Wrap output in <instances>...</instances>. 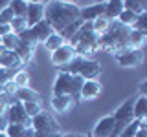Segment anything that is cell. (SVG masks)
Segmentation results:
<instances>
[{
	"mask_svg": "<svg viewBox=\"0 0 147 137\" xmlns=\"http://www.w3.org/2000/svg\"><path fill=\"white\" fill-rule=\"evenodd\" d=\"M81 18V7L74 2H61L52 0L44 4V20L52 26L55 33L61 35L68 26Z\"/></svg>",
	"mask_w": 147,
	"mask_h": 137,
	"instance_id": "6da1fadb",
	"label": "cell"
},
{
	"mask_svg": "<svg viewBox=\"0 0 147 137\" xmlns=\"http://www.w3.org/2000/svg\"><path fill=\"white\" fill-rule=\"evenodd\" d=\"M129 35H131V27L119 24L118 20H112L107 33L98 39V51H107L112 55L125 51L129 49Z\"/></svg>",
	"mask_w": 147,
	"mask_h": 137,
	"instance_id": "7a4b0ae2",
	"label": "cell"
},
{
	"mask_svg": "<svg viewBox=\"0 0 147 137\" xmlns=\"http://www.w3.org/2000/svg\"><path fill=\"white\" fill-rule=\"evenodd\" d=\"M31 128L39 134H61V126H59L57 119L53 117V113L46 112V110H42L31 119Z\"/></svg>",
	"mask_w": 147,
	"mask_h": 137,
	"instance_id": "3957f363",
	"label": "cell"
},
{
	"mask_svg": "<svg viewBox=\"0 0 147 137\" xmlns=\"http://www.w3.org/2000/svg\"><path fill=\"white\" fill-rule=\"evenodd\" d=\"M101 64L92 59H83L79 57V64H77V75H81L85 80H98L101 75Z\"/></svg>",
	"mask_w": 147,
	"mask_h": 137,
	"instance_id": "277c9868",
	"label": "cell"
},
{
	"mask_svg": "<svg viewBox=\"0 0 147 137\" xmlns=\"http://www.w3.org/2000/svg\"><path fill=\"white\" fill-rule=\"evenodd\" d=\"M7 121L9 124H18V126H24V128H31V117L28 115L24 112V106H22V102H17L11 104V106L7 108Z\"/></svg>",
	"mask_w": 147,
	"mask_h": 137,
	"instance_id": "5b68a950",
	"label": "cell"
},
{
	"mask_svg": "<svg viewBox=\"0 0 147 137\" xmlns=\"http://www.w3.org/2000/svg\"><path fill=\"white\" fill-rule=\"evenodd\" d=\"M116 62L121 68H136L144 62V51L142 49H125L116 55Z\"/></svg>",
	"mask_w": 147,
	"mask_h": 137,
	"instance_id": "8992f818",
	"label": "cell"
},
{
	"mask_svg": "<svg viewBox=\"0 0 147 137\" xmlns=\"http://www.w3.org/2000/svg\"><path fill=\"white\" fill-rule=\"evenodd\" d=\"M74 93V75L66 71H59L57 79L53 82V95H68L72 97Z\"/></svg>",
	"mask_w": 147,
	"mask_h": 137,
	"instance_id": "52a82bcc",
	"label": "cell"
},
{
	"mask_svg": "<svg viewBox=\"0 0 147 137\" xmlns=\"http://www.w3.org/2000/svg\"><path fill=\"white\" fill-rule=\"evenodd\" d=\"M76 57H77L76 49H74L70 44H64V46H61V48L57 49V51L52 53V62L55 64V66H59V68H64L66 64H70Z\"/></svg>",
	"mask_w": 147,
	"mask_h": 137,
	"instance_id": "ba28073f",
	"label": "cell"
},
{
	"mask_svg": "<svg viewBox=\"0 0 147 137\" xmlns=\"http://www.w3.org/2000/svg\"><path fill=\"white\" fill-rule=\"evenodd\" d=\"M24 18H26L28 27H33L40 20H44V4L42 2H28V9H26Z\"/></svg>",
	"mask_w": 147,
	"mask_h": 137,
	"instance_id": "9c48e42d",
	"label": "cell"
},
{
	"mask_svg": "<svg viewBox=\"0 0 147 137\" xmlns=\"http://www.w3.org/2000/svg\"><path fill=\"white\" fill-rule=\"evenodd\" d=\"M22 66V61L18 59V55L15 51H7L0 46V68H6L11 71H18Z\"/></svg>",
	"mask_w": 147,
	"mask_h": 137,
	"instance_id": "30bf717a",
	"label": "cell"
},
{
	"mask_svg": "<svg viewBox=\"0 0 147 137\" xmlns=\"http://www.w3.org/2000/svg\"><path fill=\"white\" fill-rule=\"evenodd\" d=\"M103 91V86H101L99 80H85L81 86V93L79 99L83 100H96Z\"/></svg>",
	"mask_w": 147,
	"mask_h": 137,
	"instance_id": "8fae6325",
	"label": "cell"
},
{
	"mask_svg": "<svg viewBox=\"0 0 147 137\" xmlns=\"http://www.w3.org/2000/svg\"><path fill=\"white\" fill-rule=\"evenodd\" d=\"M112 130H114V117L107 115V117H103V119L98 121V124L94 126L90 137H110Z\"/></svg>",
	"mask_w": 147,
	"mask_h": 137,
	"instance_id": "7c38bea8",
	"label": "cell"
},
{
	"mask_svg": "<svg viewBox=\"0 0 147 137\" xmlns=\"http://www.w3.org/2000/svg\"><path fill=\"white\" fill-rule=\"evenodd\" d=\"M74 99L68 97V95H53L52 97V108L57 113H68L74 108Z\"/></svg>",
	"mask_w": 147,
	"mask_h": 137,
	"instance_id": "4fadbf2b",
	"label": "cell"
},
{
	"mask_svg": "<svg viewBox=\"0 0 147 137\" xmlns=\"http://www.w3.org/2000/svg\"><path fill=\"white\" fill-rule=\"evenodd\" d=\"M103 13H105V2L103 4H92V6L81 7V20L83 22H94Z\"/></svg>",
	"mask_w": 147,
	"mask_h": 137,
	"instance_id": "5bb4252c",
	"label": "cell"
},
{
	"mask_svg": "<svg viewBox=\"0 0 147 137\" xmlns=\"http://www.w3.org/2000/svg\"><path fill=\"white\" fill-rule=\"evenodd\" d=\"M30 29L33 31V37H35L37 44H39V42H46V39H48L52 33H55V31L52 29V26H50L46 20H40L39 24H35L33 27H30Z\"/></svg>",
	"mask_w": 147,
	"mask_h": 137,
	"instance_id": "9a60e30c",
	"label": "cell"
},
{
	"mask_svg": "<svg viewBox=\"0 0 147 137\" xmlns=\"http://www.w3.org/2000/svg\"><path fill=\"white\" fill-rule=\"evenodd\" d=\"M15 97L18 102H42V99H40V93L39 91H35V90H31L30 86L28 88H18L17 90V93H15Z\"/></svg>",
	"mask_w": 147,
	"mask_h": 137,
	"instance_id": "2e32d148",
	"label": "cell"
},
{
	"mask_svg": "<svg viewBox=\"0 0 147 137\" xmlns=\"http://www.w3.org/2000/svg\"><path fill=\"white\" fill-rule=\"evenodd\" d=\"M121 11H123V0H110V2H105V13L103 15L107 17L109 20H116Z\"/></svg>",
	"mask_w": 147,
	"mask_h": 137,
	"instance_id": "e0dca14e",
	"label": "cell"
},
{
	"mask_svg": "<svg viewBox=\"0 0 147 137\" xmlns=\"http://www.w3.org/2000/svg\"><path fill=\"white\" fill-rule=\"evenodd\" d=\"M132 117L138 121H144L147 117V95H140L134 100V106H132Z\"/></svg>",
	"mask_w": 147,
	"mask_h": 137,
	"instance_id": "ac0fdd59",
	"label": "cell"
},
{
	"mask_svg": "<svg viewBox=\"0 0 147 137\" xmlns=\"http://www.w3.org/2000/svg\"><path fill=\"white\" fill-rule=\"evenodd\" d=\"M35 48H37V46H31V44H24V42H20V44H18V48L15 49V53L18 55V59L22 61V64L30 62L31 59H33Z\"/></svg>",
	"mask_w": 147,
	"mask_h": 137,
	"instance_id": "d6986e66",
	"label": "cell"
},
{
	"mask_svg": "<svg viewBox=\"0 0 147 137\" xmlns=\"http://www.w3.org/2000/svg\"><path fill=\"white\" fill-rule=\"evenodd\" d=\"M145 39H147V33L131 29V35H129V49H142Z\"/></svg>",
	"mask_w": 147,
	"mask_h": 137,
	"instance_id": "ffe728a7",
	"label": "cell"
},
{
	"mask_svg": "<svg viewBox=\"0 0 147 137\" xmlns=\"http://www.w3.org/2000/svg\"><path fill=\"white\" fill-rule=\"evenodd\" d=\"M110 22H112V20H109L105 15H101V17H98L94 22H92V31H94L98 37L105 35V33H107V29H109V26H110Z\"/></svg>",
	"mask_w": 147,
	"mask_h": 137,
	"instance_id": "44dd1931",
	"label": "cell"
},
{
	"mask_svg": "<svg viewBox=\"0 0 147 137\" xmlns=\"http://www.w3.org/2000/svg\"><path fill=\"white\" fill-rule=\"evenodd\" d=\"M66 42H64V39L59 33H52L48 37V39H46V42H44V48L48 49L50 53H53V51H57L59 48H61V46H64Z\"/></svg>",
	"mask_w": 147,
	"mask_h": 137,
	"instance_id": "7402d4cb",
	"label": "cell"
},
{
	"mask_svg": "<svg viewBox=\"0 0 147 137\" xmlns=\"http://www.w3.org/2000/svg\"><path fill=\"white\" fill-rule=\"evenodd\" d=\"M123 9L140 15V13L147 11V2H140V0H123Z\"/></svg>",
	"mask_w": 147,
	"mask_h": 137,
	"instance_id": "603a6c76",
	"label": "cell"
},
{
	"mask_svg": "<svg viewBox=\"0 0 147 137\" xmlns=\"http://www.w3.org/2000/svg\"><path fill=\"white\" fill-rule=\"evenodd\" d=\"M13 82H15L17 88H28L30 86V71L26 70H18L13 75Z\"/></svg>",
	"mask_w": 147,
	"mask_h": 137,
	"instance_id": "cb8c5ba5",
	"label": "cell"
},
{
	"mask_svg": "<svg viewBox=\"0 0 147 137\" xmlns=\"http://www.w3.org/2000/svg\"><path fill=\"white\" fill-rule=\"evenodd\" d=\"M18 44H20V40H18V37L15 33H9L6 37H2V48L7 49V51H15L18 48Z\"/></svg>",
	"mask_w": 147,
	"mask_h": 137,
	"instance_id": "d4e9b609",
	"label": "cell"
},
{
	"mask_svg": "<svg viewBox=\"0 0 147 137\" xmlns=\"http://www.w3.org/2000/svg\"><path fill=\"white\" fill-rule=\"evenodd\" d=\"M9 7H11V11H13L15 17H26L28 2L26 0H13V2H9Z\"/></svg>",
	"mask_w": 147,
	"mask_h": 137,
	"instance_id": "484cf974",
	"label": "cell"
},
{
	"mask_svg": "<svg viewBox=\"0 0 147 137\" xmlns=\"http://www.w3.org/2000/svg\"><path fill=\"white\" fill-rule=\"evenodd\" d=\"M136 13H132V11H127V9H123L121 13H119V17L116 18V20L119 22V24H123V26H127V27H132V24L136 22Z\"/></svg>",
	"mask_w": 147,
	"mask_h": 137,
	"instance_id": "4316f807",
	"label": "cell"
},
{
	"mask_svg": "<svg viewBox=\"0 0 147 137\" xmlns=\"http://www.w3.org/2000/svg\"><path fill=\"white\" fill-rule=\"evenodd\" d=\"M9 26H11V33H15V35H20L22 31L28 29V24H26V18L24 17H15Z\"/></svg>",
	"mask_w": 147,
	"mask_h": 137,
	"instance_id": "83f0119b",
	"label": "cell"
},
{
	"mask_svg": "<svg viewBox=\"0 0 147 137\" xmlns=\"http://www.w3.org/2000/svg\"><path fill=\"white\" fill-rule=\"evenodd\" d=\"M22 106H24V112H26L31 119H33L37 113H40V112L44 110V108H42V102H24Z\"/></svg>",
	"mask_w": 147,
	"mask_h": 137,
	"instance_id": "f1b7e54d",
	"label": "cell"
},
{
	"mask_svg": "<svg viewBox=\"0 0 147 137\" xmlns=\"http://www.w3.org/2000/svg\"><path fill=\"white\" fill-rule=\"evenodd\" d=\"M131 29H136V31H144V33H147V11H145V13H140V15L136 17V22L132 24Z\"/></svg>",
	"mask_w": 147,
	"mask_h": 137,
	"instance_id": "f546056e",
	"label": "cell"
},
{
	"mask_svg": "<svg viewBox=\"0 0 147 137\" xmlns=\"http://www.w3.org/2000/svg\"><path fill=\"white\" fill-rule=\"evenodd\" d=\"M18 37V40L20 42H24V44H31V46H37V40H35V37H33V31L28 27L26 31H22L20 35H17Z\"/></svg>",
	"mask_w": 147,
	"mask_h": 137,
	"instance_id": "4dcf8cb0",
	"label": "cell"
},
{
	"mask_svg": "<svg viewBox=\"0 0 147 137\" xmlns=\"http://www.w3.org/2000/svg\"><path fill=\"white\" fill-rule=\"evenodd\" d=\"M13 18H15V15H13V11H11L9 6L4 9V11H0V24H2V26H9Z\"/></svg>",
	"mask_w": 147,
	"mask_h": 137,
	"instance_id": "1f68e13d",
	"label": "cell"
},
{
	"mask_svg": "<svg viewBox=\"0 0 147 137\" xmlns=\"http://www.w3.org/2000/svg\"><path fill=\"white\" fill-rule=\"evenodd\" d=\"M13 75H15V71L6 70V68H0V88H2L4 84H7L9 80H13Z\"/></svg>",
	"mask_w": 147,
	"mask_h": 137,
	"instance_id": "d6a6232c",
	"label": "cell"
},
{
	"mask_svg": "<svg viewBox=\"0 0 147 137\" xmlns=\"http://www.w3.org/2000/svg\"><path fill=\"white\" fill-rule=\"evenodd\" d=\"M24 130V126H18V124H7V128H6V134L7 137H18L20 135V132Z\"/></svg>",
	"mask_w": 147,
	"mask_h": 137,
	"instance_id": "836d02e7",
	"label": "cell"
},
{
	"mask_svg": "<svg viewBox=\"0 0 147 137\" xmlns=\"http://www.w3.org/2000/svg\"><path fill=\"white\" fill-rule=\"evenodd\" d=\"M7 108H9V95L0 90V115L7 112Z\"/></svg>",
	"mask_w": 147,
	"mask_h": 137,
	"instance_id": "e575fe53",
	"label": "cell"
},
{
	"mask_svg": "<svg viewBox=\"0 0 147 137\" xmlns=\"http://www.w3.org/2000/svg\"><path fill=\"white\" fill-rule=\"evenodd\" d=\"M134 137H147V122H145V119L142 121V124H140V128L136 130Z\"/></svg>",
	"mask_w": 147,
	"mask_h": 137,
	"instance_id": "d590c367",
	"label": "cell"
},
{
	"mask_svg": "<svg viewBox=\"0 0 147 137\" xmlns=\"http://www.w3.org/2000/svg\"><path fill=\"white\" fill-rule=\"evenodd\" d=\"M7 124H9V121H7V113H2V115H0V132H6Z\"/></svg>",
	"mask_w": 147,
	"mask_h": 137,
	"instance_id": "8d00e7d4",
	"label": "cell"
},
{
	"mask_svg": "<svg viewBox=\"0 0 147 137\" xmlns=\"http://www.w3.org/2000/svg\"><path fill=\"white\" fill-rule=\"evenodd\" d=\"M33 135H35V130H33V128H24L18 137H33Z\"/></svg>",
	"mask_w": 147,
	"mask_h": 137,
	"instance_id": "74e56055",
	"label": "cell"
},
{
	"mask_svg": "<svg viewBox=\"0 0 147 137\" xmlns=\"http://www.w3.org/2000/svg\"><path fill=\"white\" fill-rule=\"evenodd\" d=\"M9 33H11V26H2V24H0V39L6 37V35H9Z\"/></svg>",
	"mask_w": 147,
	"mask_h": 137,
	"instance_id": "f35d334b",
	"label": "cell"
},
{
	"mask_svg": "<svg viewBox=\"0 0 147 137\" xmlns=\"http://www.w3.org/2000/svg\"><path fill=\"white\" fill-rule=\"evenodd\" d=\"M63 134H39V132H35L33 137H61Z\"/></svg>",
	"mask_w": 147,
	"mask_h": 137,
	"instance_id": "ab89813d",
	"label": "cell"
},
{
	"mask_svg": "<svg viewBox=\"0 0 147 137\" xmlns=\"http://www.w3.org/2000/svg\"><path fill=\"white\" fill-rule=\"evenodd\" d=\"M9 6V2H7V0H0V11H4V9H6Z\"/></svg>",
	"mask_w": 147,
	"mask_h": 137,
	"instance_id": "60d3db41",
	"label": "cell"
},
{
	"mask_svg": "<svg viewBox=\"0 0 147 137\" xmlns=\"http://www.w3.org/2000/svg\"><path fill=\"white\" fill-rule=\"evenodd\" d=\"M61 137H86V135H83V134H64Z\"/></svg>",
	"mask_w": 147,
	"mask_h": 137,
	"instance_id": "b9f144b4",
	"label": "cell"
},
{
	"mask_svg": "<svg viewBox=\"0 0 147 137\" xmlns=\"http://www.w3.org/2000/svg\"><path fill=\"white\" fill-rule=\"evenodd\" d=\"M142 95H145V91H147V80H144V82H142Z\"/></svg>",
	"mask_w": 147,
	"mask_h": 137,
	"instance_id": "7bdbcfd3",
	"label": "cell"
},
{
	"mask_svg": "<svg viewBox=\"0 0 147 137\" xmlns=\"http://www.w3.org/2000/svg\"><path fill=\"white\" fill-rule=\"evenodd\" d=\"M0 137H7L6 134H4V132H0Z\"/></svg>",
	"mask_w": 147,
	"mask_h": 137,
	"instance_id": "ee69618b",
	"label": "cell"
},
{
	"mask_svg": "<svg viewBox=\"0 0 147 137\" xmlns=\"http://www.w3.org/2000/svg\"><path fill=\"white\" fill-rule=\"evenodd\" d=\"M0 46H2V39H0Z\"/></svg>",
	"mask_w": 147,
	"mask_h": 137,
	"instance_id": "f6af8a7d",
	"label": "cell"
},
{
	"mask_svg": "<svg viewBox=\"0 0 147 137\" xmlns=\"http://www.w3.org/2000/svg\"><path fill=\"white\" fill-rule=\"evenodd\" d=\"M0 90H2V88H0Z\"/></svg>",
	"mask_w": 147,
	"mask_h": 137,
	"instance_id": "bcb514c9",
	"label": "cell"
}]
</instances>
